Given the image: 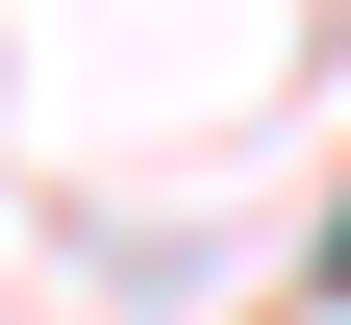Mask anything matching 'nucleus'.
I'll list each match as a JSON object with an SVG mask.
<instances>
[{
	"mask_svg": "<svg viewBox=\"0 0 351 325\" xmlns=\"http://www.w3.org/2000/svg\"><path fill=\"white\" fill-rule=\"evenodd\" d=\"M326 275H351V225H326Z\"/></svg>",
	"mask_w": 351,
	"mask_h": 325,
	"instance_id": "1",
	"label": "nucleus"
}]
</instances>
